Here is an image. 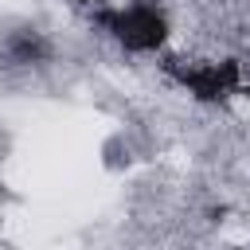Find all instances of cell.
Returning <instances> with one entry per match:
<instances>
[{
  "instance_id": "1",
  "label": "cell",
  "mask_w": 250,
  "mask_h": 250,
  "mask_svg": "<svg viewBox=\"0 0 250 250\" xmlns=\"http://www.w3.org/2000/svg\"><path fill=\"white\" fill-rule=\"evenodd\" d=\"M102 23L113 31V39L117 43H125L129 51H152V47H160L164 43V35H168V23H164V16L156 12V8H121V12H109V16H102Z\"/></svg>"
},
{
  "instance_id": "2",
  "label": "cell",
  "mask_w": 250,
  "mask_h": 250,
  "mask_svg": "<svg viewBox=\"0 0 250 250\" xmlns=\"http://www.w3.org/2000/svg\"><path fill=\"white\" fill-rule=\"evenodd\" d=\"M70 4H90V0H70Z\"/></svg>"
}]
</instances>
